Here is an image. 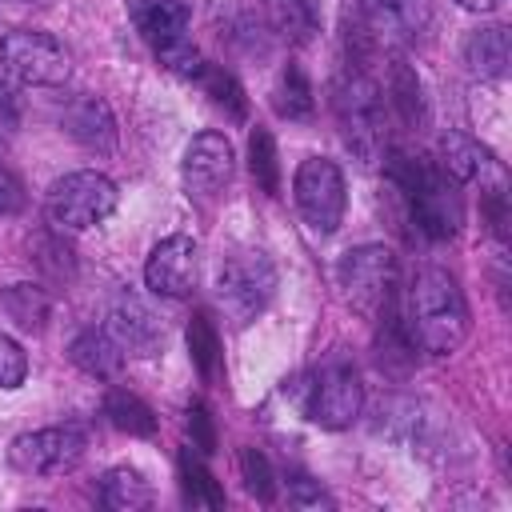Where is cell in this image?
I'll return each mask as SVG.
<instances>
[{"label":"cell","instance_id":"obj_1","mask_svg":"<svg viewBox=\"0 0 512 512\" xmlns=\"http://www.w3.org/2000/svg\"><path fill=\"white\" fill-rule=\"evenodd\" d=\"M468 328H472V316H468V300H464L456 276L436 264L420 268L412 276L408 300H404V332H408L412 348L448 356L468 340Z\"/></svg>","mask_w":512,"mask_h":512},{"label":"cell","instance_id":"obj_2","mask_svg":"<svg viewBox=\"0 0 512 512\" xmlns=\"http://www.w3.org/2000/svg\"><path fill=\"white\" fill-rule=\"evenodd\" d=\"M384 176L404 192V200L412 208V220L428 240H452L460 232L464 196H460V184L444 168L424 164L408 152H392L388 164H384Z\"/></svg>","mask_w":512,"mask_h":512},{"label":"cell","instance_id":"obj_3","mask_svg":"<svg viewBox=\"0 0 512 512\" xmlns=\"http://www.w3.org/2000/svg\"><path fill=\"white\" fill-rule=\"evenodd\" d=\"M336 276H340V288H344L348 304H352L360 316L380 320L384 312L396 308L400 268H396L392 248H384V244H360V248L344 252Z\"/></svg>","mask_w":512,"mask_h":512},{"label":"cell","instance_id":"obj_4","mask_svg":"<svg viewBox=\"0 0 512 512\" xmlns=\"http://www.w3.org/2000/svg\"><path fill=\"white\" fill-rule=\"evenodd\" d=\"M272 292H276V268L260 248H236L220 260L216 296L236 324L256 320L268 308Z\"/></svg>","mask_w":512,"mask_h":512},{"label":"cell","instance_id":"obj_5","mask_svg":"<svg viewBox=\"0 0 512 512\" xmlns=\"http://www.w3.org/2000/svg\"><path fill=\"white\" fill-rule=\"evenodd\" d=\"M300 408L320 428H348L364 408V384L360 372L344 360H328L324 368L308 372L300 380Z\"/></svg>","mask_w":512,"mask_h":512},{"label":"cell","instance_id":"obj_6","mask_svg":"<svg viewBox=\"0 0 512 512\" xmlns=\"http://www.w3.org/2000/svg\"><path fill=\"white\" fill-rule=\"evenodd\" d=\"M116 200H120V192H116L112 176H104L96 168H80V172H68L60 180H52L48 216H52V224L80 232V228H92V224L108 220L116 212Z\"/></svg>","mask_w":512,"mask_h":512},{"label":"cell","instance_id":"obj_7","mask_svg":"<svg viewBox=\"0 0 512 512\" xmlns=\"http://www.w3.org/2000/svg\"><path fill=\"white\" fill-rule=\"evenodd\" d=\"M0 68L28 88H56L72 72L60 40L36 28H12L0 36Z\"/></svg>","mask_w":512,"mask_h":512},{"label":"cell","instance_id":"obj_8","mask_svg":"<svg viewBox=\"0 0 512 512\" xmlns=\"http://www.w3.org/2000/svg\"><path fill=\"white\" fill-rule=\"evenodd\" d=\"M292 196L312 232L328 236L340 228L344 208H348V184H344V172L336 160H328V156L300 160V168L292 176Z\"/></svg>","mask_w":512,"mask_h":512},{"label":"cell","instance_id":"obj_9","mask_svg":"<svg viewBox=\"0 0 512 512\" xmlns=\"http://www.w3.org/2000/svg\"><path fill=\"white\" fill-rule=\"evenodd\" d=\"M84 448H88V436L80 424H52V428L20 432L8 444V460L24 476H60L80 464Z\"/></svg>","mask_w":512,"mask_h":512},{"label":"cell","instance_id":"obj_10","mask_svg":"<svg viewBox=\"0 0 512 512\" xmlns=\"http://www.w3.org/2000/svg\"><path fill=\"white\" fill-rule=\"evenodd\" d=\"M336 116H340V128H344V140L352 152H360L364 160L376 156L380 148V128H384V96H380V84L364 72H352L336 84Z\"/></svg>","mask_w":512,"mask_h":512},{"label":"cell","instance_id":"obj_11","mask_svg":"<svg viewBox=\"0 0 512 512\" xmlns=\"http://www.w3.org/2000/svg\"><path fill=\"white\" fill-rule=\"evenodd\" d=\"M196 276H200V248L192 236H164L152 252H148V264H144V284L156 292V296H168V300H184L192 296L196 288Z\"/></svg>","mask_w":512,"mask_h":512},{"label":"cell","instance_id":"obj_12","mask_svg":"<svg viewBox=\"0 0 512 512\" xmlns=\"http://www.w3.org/2000/svg\"><path fill=\"white\" fill-rule=\"evenodd\" d=\"M180 172H184V188H188L192 196H204V200H208V196H220V192L228 188L232 172H236V152H232L228 136L216 132V128L196 132L192 144L184 148Z\"/></svg>","mask_w":512,"mask_h":512},{"label":"cell","instance_id":"obj_13","mask_svg":"<svg viewBox=\"0 0 512 512\" xmlns=\"http://www.w3.org/2000/svg\"><path fill=\"white\" fill-rule=\"evenodd\" d=\"M104 328H108L112 340H116L124 352H132V356H156L160 344H164V328H160V320H156L136 296H120V300L112 304Z\"/></svg>","mask_w":512,"mask_h":512},{"label":"cell","instance_id":"obj_14","mask_svg":"<svg viewBox=\"0 0 512 512\" xmlns=\"http://www.w3.org/2000/svg\"><path fill=\"white\" fill-rule=\"evenodd\" d=\"M188 0H132V24L136 32L160 52L188 36Z\"/></svg>","mask_w":512,"mask_h":512},{"label":"cell","instance_id":"obj_15","mask_svg":"<svg viewBox=\"0 0 512 512\" xmlns=\"http://www.w3.org/2000/svg\"><path fill=\"white\" fill-rule=\"evenodd\" d=\"M440 168H444L456 184L480 180V188H484L488 176H500V164L492 160V152H488L484 144H476L472 136H464V132H448V136L440 140Z\"/></svg>","mask_w":512,"mask_h":512},{"label":"cell","instance_id":"obj_16","mask_svg":"<svg viewBox=\"0 0 512 512\" xmlns=\"http://www.w3.org/2000/svg\"><path fill=\"white\" fill-rule=\"evenodd\" d=\"M68 360H72L84 376H92V380H112V376L124 368V348L112 340L108 328H84V332L72 336Z\"/></svg>","mask_w":512,"mask_h":512},{"label":"cell","instance_id":"obj_17","mask_svg":"<svg viewBox=\"0 0 512 512\" xmlns=\"http://www.w3.org/2000/svg\"><path fill=\"white\" fill-rule=\"evenodd\" d=\"M464 64L472 76H484V80H496L508 72V56H512V44H508V28L504 24H480L464 36Z\"/></svg>","mask_w":512,"mask_h":512},{"label":"cell","instance_id":"obj_18","mask_svg":"<svg viewBox=\"0 0 512 512\" xmlns=\"http://www.w3.org/2000/svg\"><path fill=\"white\" fill-rule=\"evenodd\" d=\"M64 124H68V132H72L84 148L112 152V144H116V120H112L108 104H104V100H96V96L76 100V104L64 112Z\"/></svg>","mask_w":512,"mask_h":512},{"label":"cell","instance_id":"obj_19","mask_svg":"<svg viewBox=\"0 0 512 512\" xmlns=\"http://www.w3.org/2000/svg\"><path fill=\"white\" fill-rule=\"evenodd\" d=\"M100 500H104L108 508H116V512H140V508L152 504V484L140 476V468L116 464V468H108L104 480H100Z\"/></svg>","mask_w":512,"mask_h":512},{"label":"cell","instance_id":"obj_20","mask_svg":"<svg viewBox=\"0 0 512 512\" xmlns=\"http://www.w3.org/2000/svg\"><path fill=\"white\" fill-rule=\"evenodd\" d=\"M264 12L272 20V28L292 44H308L320 28L316 0H264Z\"/></svg>","mask_w":512,"mask_h":512},{"label":"cell","instance_id":"obj_21","mask_svg":"<svg viewBox=\"0 0 512 512\" xmlns=\"http://www.w3.org/2000/svg\"><path fill=\"white\" fill-rule=\"evenodd\" d=\"M104 416L112 420V428H120L128 436H152L156 432V412L128 388H112L104 396Z\"/></svg>","mask_w":512,"mask_h":512},{"label":"cell","instance_id":"obj_22","mask_svg":"<svg viewBox=\"0 0 512 512\" xmlns=\"http://www.w3.org/2000/svg\"><path fill=\"white\" fill-rule=\"evenodd\" d=\"M0 304H4V312H8L24 332H40L44 320H48V308H52V300H48V292H44L40 284H12V288L0 296Z\"/></svg>","mask_w":512,"mask_h":512},{"label":"cell","instance_id":"obj_23","mask_svg":"<svg viewBox=\"0 0 512 512\" xmlns=\"http://www.w3.org/2000/svg\"><path fill=\"white\" fill-rule=\"evenodd\" d=\"M196 84L208 92V100L216 104V108H224L232 120H244L248 116V96H244V88H240V80L232 76V72H224V68H216V64H208L204 60V68L196 72Z\"/></svg>","mask_w":512,"mask_h":512},{"label":"cell","instance_id":"obj_24","mask_svg":"<svg viewBox=\"0 0 512 512\" xmlns=\"http://www.w3.org/2000/svg\"><path fill=\"white\" fill-rule=\"evenodd\" d=\"M272 96H276V100H272L276 112L288 116V120H308L312 108H316V100H312V84H308V76H304V68H300L296 60H288V68L280 72V84H276Z\"/></svg>","mask_w":512,"mask_h":512},{"label":"cell","instance_id":"obj_25","mask_svg":"<svg viewBox=\"0 0 512 512\" xmlns=\"http://www.w3.org/2000/svg\"><path fill=\"white\" fill-rule=\"evenodd\" d=\"M180 488H184V500H188L192 508H224L220 484H216L212 472L200 464V456H192V448L180 452Z\"/></svg>","mask_w":512,"mask_h":512},{"label":"cell","instance_id":"obj_26","mask_svg":"<svg viewBox=\"0 0 512 512\" xmlns=\"http://www.w3.org/2000/svg\"><path fill=\"white\" fill-rule=\"evenodd\" d=\"M388 96H392V108L404 124L424 120V88H420V76L404 60H396L392 72H388Z\"/></svg>","mask_w":512,"mask_h":512},{"label":"cell","instance_id":"obj_27","mask_svg":"<svg viewBox=\"0 0 512 512\" xmlns=\"http://www.w3.org/2000/svg\"><path fill=\"white\" fill-rule=\"evenodd\" d=\"M248 168H252V180H256L268 196L280 192V160H276V140H272L268 128H256V132L248 136Z\"/></svg>","mask_w":512,"mask_h":512},{"label":"cell","instance_id":"obj_28","mask_svg":"<svg viewBox=\"0 0 512 512\" xmlns=\"http://www.w3.org/2000/svg\"><path fill=\"white\" fill-rule=\"evenodd\" d=\"M188 352H192V364L200 368V376L212 380L216 368H220V336H216V328L204 312H196L188 320Z\"/></svg>","mask_w":512,"mask_h":512},{"label":"cell","instance_id":"obj_29","mask_svg":"<svg viewBox=\"0 0 512 512\" xmlns=\"http://www.w3.org/2000/svg\"><path fill=\"white\" fill-rule=\"evenodd\" d=\"M240 472H244V488L256 496V500H272L276 496V476H272V468H268V460H264V452H256V448H244L240 452Z\"/></svg>","mask_w":512,"mask_h":512},{"label":"cell","instance_id":"obj_30","mask_svg":"<svg viewBox=\"0 0 512 512\" xmlns=\"http://www.w3.org/2000/svg\"><path fill=\"white\" fill-rule=\"evenodd\" d=\"M24 376H28V356H24V348H20L12 336L0 332V388H20Z\"/></svg>","mask_w":512,"mask_h":512},{"label":"cell","instance_id":"obj_31","mask_svg":"<svg viewBox=\"0 0 512 512\" xmlns=\"http://www.w3.org/2000/svg\"><path fill=\"white\" fill-rule=\"evenodd\" d=\"M24 204H28V196H24L20 176L0 164V216H16V212H24Z\"/></svg>","mask_w":512,"mask_h":512},{"label":"cell","instance_id":"obj_32","mask_svg":"<svg viewBox=\"0 0 512 512\" xmlns=\"http://www.w3.org/2000/svg\"><path fill=\"white\" fill-rule=\"evenodd\" d=\"M188 432H192V448H200V452H212L216 448V432H212V420H208L204 404L188 408Z\"/></svg>","mask_w":512,"mask_h":512},{"label":"cell","instance_id":"obj_33","mask_svg":"<svg viewBox=\"0 0 512 512\" xmlns=\"http://www.w3.org/2000/svg\"><path fill=\"white\" fill-rule=\"evenodd\" d=\"M288 496H292L296 504H304V508H308V504H328V496H324L308 476H292V480H288Z\"/></svg>","mask_w":512,"mask_h":512},{"label":"cell","instance_id":"obj_34","mask_svg":"<svg viewBox=\"0 0 512 512\" xmlns=\"http://www.w3.org/2000/svg\"><path fill=\"white\" fill-rule=\"evenodd\" d=\"M0 112H4V116H8V120H12V116H16V100H12V88H8V84H4V76H0Z\"/></svg>","mask_w":512,"mask_h":512},{"label":"cell","instance_id":"obj_35","mask_svg":"<svg viewBox=\"0 0 512 512\" xmlns=\"http://www.w3.org/2000/svg\"><path fill=\"white\" fill-rule=\"evenodd\" d=\"M460 8H468V12H492L500 0H456Z\"/></svg>","mask_w":512,"mask_h":512},{"label":"cell","instance_id":"obj_36","mask_svg":"<svg viewBox=\"0 0 512 512\" xmlns=\"http://www.w3.org/2000/svg\"><path fill=\"white\" fill-rule=\"evenodd\" d=\"M388 4H404V0H388Z\"/></svg>","mask_w":512,"mask_h":512}]
</instances>
